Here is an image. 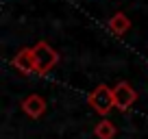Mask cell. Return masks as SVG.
<instances>
[{
  "instance_id": "8992f818",
  "label": "cell",
  "mask_w": 148,
  "mask_h": 139,
  "mask_svg": "<svg viewBox=\"0 0 148 139\" xmlns=\"http://www.w3.org/2000/svg\"><path fill=\"white\" fill-rule=\"evenodd\" d=\"M129 26H131V22H129V18H126L124 13H116L109 20V28L116 33V35H124V33L129 31Z\"/></svg>"
},
{
  "instance_id": "277c9868",
  "label": "cell",
  "mask_w": 148,
  "mask_h": 139,
  "mask_svg": "<svg viewBox=\"0 0 148 139\" xmlns=\"http://www.w3.org/2000/svg\"><path fill=\"white\" fill-rule=\"evenodd\" d=\"M13 65H15V70H18V72H22V74H33V72H37L35 52H33L31 48L20 50L18 55L13 57Z\"/></svg>"
},
{
  "instance_id": "6da1fadb",
  "label": "cell",
  "mask_w": 148,
  "mask_h": 139,
  "mask_svg": "<svg viewBox=\"0 0 148 139\" xmlns=\"http://www.w3.org/2000/svg\"><path fill=\"white\" fill-rule=\"evenodd\" d=\"M33 52H35L37 74H42V76H46L48 72H50V70L57 65V61H59V55H57V50H52V48L48 46L46 42H39L35 48H33Z\"/></svg>"
},
{
  "instance_id": "52a82bcc",
  "label": "cell",
  "mask_w": 148,
  "mask_h": 139,
  "mask_svg": "<svg viewBox=\"0 0 148 139\" xmlns=\"http://www.w3.org/2000/svg\"><path fill=\"white\" fill-rule=\"evenodd\" d=\"M96 137L98 139H113L116 137V126L109 120H102L100 124H96Z\"/></svg>"
},
{
  "instance_id": "3957f363",
  "label": "cell",
  "mask_w": 148,
  "mask_h": 139,
  "mask_svg": "<svg viewBox=\"0 0 148 139\" xmlns=\"http://www.w3.org/2000/svg\"><path fill=\"white\" fill-rule=\"evenodd\" d=\"M113 100H116V107L120 109V111H126V109L137 100V93H135V89L131 87L129 83H120V85L113 87Z\"/></svg>"
},
{
  "instance_id": "7a4b0ae2",
  "label": "cell",
  "mask_w": 148,
  "mask_h": 139,
  "mask_svg": "<svg viewBox=\"0 0 148 139\" xmlns=\"http://www.w3.org/2000/svg\"><path fill=\"white\" fill-rule=\"evenodd\" d=\"M89 107H94V111L107 115L111 111V107H116L113 100V89H109L107 85H98L92 93H89Z\"/></svg>"
},
{
  "instance_id": "5b68a950",
  "label": "cell",
  "mask_w": 148,
  "mask_h": 139,
  "mask_svg": "<svg viewBox=\"0 0 148 139\" xmlns=\"http://www.w3.org/2000/svg\"><path fill=\"white\" fill-rule=\"evenodd\" d=\"M22 109L26 111V115H31V117H42V115H44V111H46V100H44L42 96L33 93V96L24 98Z\"/></svg>"
}]
</instances>
